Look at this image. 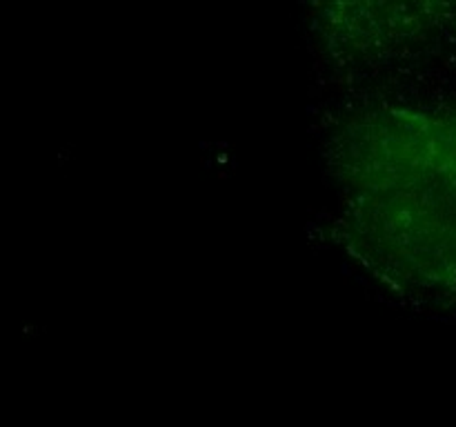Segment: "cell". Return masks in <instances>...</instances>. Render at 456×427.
<instances>
[{"label":"cell","mask_w":456,"mask_h":427,"mask_svg":"<svg viewBox=\"0 0 456 427\" xmlns=\"http://www.w3.org/2000/svg\"><path fill=\"white\" fill-rule=\"evenodd\" d=\"M312 34L332 62L377 69L456 38V0H312Z\"/></svg>","instance_id":"cell-2"},{"label":"cell","mask_w":456,"mask_h":427,"mask_svg":"<svg viewBox=\"0 0 456 427\" xmlns=\"http://www.w3.org/2000/svg\"><path fill=\"white\" fill-rule=\"evenodd\" d=\"M338 234L387 287L456 301V98L356 102L332 129Z\"/></svg>","instance_id":"cell-1"}]
</instances>
